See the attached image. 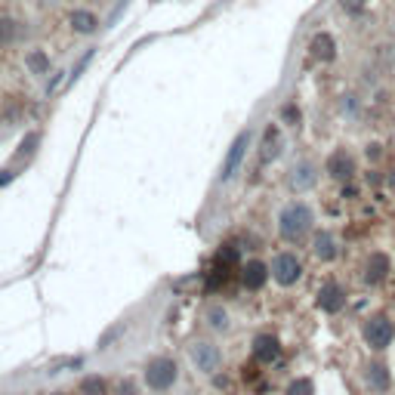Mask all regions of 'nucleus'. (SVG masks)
<instances>
[{
	"label": "nucleus",
	"mask_w": 395,
	"mask_h": 395,
	"mask_svg": "<svg viewBox=\"0 0 395 395\" xmlns=\"http://www.w3.org/2000/svg\"><path fill=\"white\" fill-rule=\"evenodd\" d=\"M315 229V210L306 201H291L281 207L278 213V235L287 244H300L302 238H309Z\"/></svg>",
	"instance_id": "1"
},
{
	"label": "nucleus",
	"mask_w": 395,
	"mask_h": 395,
	"mask_svg": "<svg viewBox=\"0 0 395 395\" xmlns=\"http://www.w3.org/2000/svg\"><path fill=\"white\" fill-rule=\"evenodd\" d=\"M361 340H365V346L371 349V352H386V349L395 343V321L383 312L371 315V318L361 325Z\"/></svg>",
	"instance_id": "2"
},
{
	"label": "nucleus",
	"mask_w": 395,
	"mask_h": 395,
	"mask_svg": "<svg viewBox=\"0 0 395 395\" xmlns=\"http://www.w3.org/2000/svg\"><path fill=\"white\" fill-rule=\"evenodd\" d=\"M146 386L155 392H167L170 386L180 380V367H176L173 358H151L146 365Z\"/></svg>",
	"instance_id": "3"
},
{
	"label": "nucleus",
	"mask_w": 395,
	"mask_h": 395,
	"mask_svg": "<svg viewBox=\"0 0 395 395\" xmlns=\"http://www.w3.org/2000/svg\"><path fill=\"white\" fill-rule=\"evenodd\" d=\"M269 269H272L275 285H281V287H293L296 281L302 278V262H300V256L296 253H291V250H281Z\"/></svg>",
	"instance_id": "4"
},
{
	"label": "nucleus",
	"mask_w": 395,
	"mask_h": 395,
	"mask_svg": "<svg viewBox=\"0 0 395 395\" xmlns=\"http://www.w3.org/2000/svg\"><path fill=\"white\" fill-rule=\"evenodd\" d=\"M189 355H192V365L201 374H216V371H220V365H222L220 346L210 343V340H195L192 349H189Z\"/></svg>",
	"instance_id": "5"
},
{
	"label": "nucleus",
	"mask_w": 395,
	"mask_h": 395,
	"mask_svg": "<svg viewBox=\"0 0 395 395\" xmlns=\"http://www.w3.org/2000/svg\"><path fill=\"white\" fill-rule=\"evenodd\" d=\"M250 139H253V133H250V130H241V133L235 136V142L229 146L226 161H222V170H220V180L222 182H229L235 173H238L241 161H244V155H247V148H250Z\"/></svg>",
	"instance_id": "6"
},
{
	"label": "nucleus",
	"mask_w": 395,
	"mask_h": 395,
	"mask_svg": "<svg viewBox=\"0 0 395 395\" xmlns=\"http://www.w3.org/2000/svg\"><path fill=\"white\" fill-rule=\"evenodd\" d=\"M327 176L331 180H337V182H352L355 180V173H358V164H355V157H352V151H346V148H337V151H331V157H327Z\"/></svg>",
	"instance_id": "7"
},
{
	"label": "nucleus",
	"mask_w": 395,
	"mask_h": 395,
	"mask_svg": "<svg viewBox=\"0 0 395 395\" xmlns=\"http://www.w3.org/2000/svg\"><path fill=\"white\" fill-rule=\"evenodd\" d=\"M287 182H291V189L296 195L309 192V189L318 186V164L309 161V157H302V161H296L291 167V176H287Z\"/></svg>",
	"instance_id": "8"
},
{
	"label": "nucleus",
	"mask_w": 395,
	"mask_h": 395,
	"mask_svg": "<svg viewBox=\"0 0 395 395\" xmlns=\"http://www.w3.org/2000/svg\"><path fill=\"white\" fill-rule=\"evenodd\" d=\"M309 247H312V256L318 262H334L340 256V241H337V235H334L331 229H318V232H312Z\"/></svg>",
	"instance_id": "9"
},
{
	"label": "nucleus",
	"mask_w": 395,
	"mask_h": 395,
	"mask_svg": "<svg viewBox=\"0 0 395 395\" xmlns=\"http://www.w3.org/2000/svg\"><path fill=\"white\" fill-rule=\"evenodd\" d=\"M386 275H389V256H386L383 250H371V253L365 256V266H361V278H365V285H371V287L383 285Z\"/></svg>",
	"instance_id": "10"
},
{
	"label": "nucleus",
	"mask_w": 395,
	"mask_h": 395,
	"mask_svg": "<svg viewBox=\"0 0 395 395\" xmlns=\"http://www.w3.org/2000/svg\"><path fill=\"white\" fill-rule=\"evenodd\" d=\"M365 383H367V389H371L374 395H386L392 389V371H389V365H386L383 358H374L371 365H367V371H365Z\"/></svg>",
	"instance_id": "11"
},
{
	"label": "nucleus",
	"mask_w": 395,
	"mask_h": 395,
	"mask_svg": "<svg viewBox=\"0 0 395 395\" xmlns=\"http://www.w3.org/2000/svg\"><path fill=\"white\" fill-rule=\"evenodd\" d=\"M318 309L321 312H327V315H337V312H343L346 309V291H343V285H337V281H327V285H321V291H318Z\"/></svg>",
	"instance_id": "12"
},
{
	"label": "nucleus",
	"mask_w": 395,
	"mask_h": 395,
	"mask_svg": "<svg viewBox=\"0 0 395 395\" xmlns=\"http://www.w3.org/2000/svg\"><path fill=\"white\" fill-rule=\"evenodd\" d=\"M309 56L315 62H334L337 59V41H334L331 31H315L312 41H309Z\"/></svg>",
	"instance_id": "13"
},
{
	"label": "nucleus",
	"mask_w": 395,
	"mask_h": 395,
	"mask_svg": "<svg viewBox=\"0 0 395 395\" xmlns=\"http://www.w3.org/2000/svg\"><path fill=\"white\" fill-rule=\"evenodd\" d=\"M269 278H272V269H269L262 260H250L247 266L241 269V281H244L247 291H260V287H266Z\"/></svg>",
	"instance_id": "14"
},
{
	"label": "nucleus",
	"mask_w": 395,
	"mask_h": 395,
	"mask_svg": "<svg viewBox=\"0 0 395 395\" xmlns=\"http://www.w3.org/2000/svg\"><path fill=\"white\" fill-rule=\"evenodd\" d=\"M278 355H281L278 337H272V334H260V337L253 340V358L260 361V365H272V361H278Z\"/></svg>",
	"instance_id": "15"
},
{
	"label": "nucleus",
	"mask_w": 395,
	"mask_h": 395,
	"mask_svg": "<svg viewBox=\"0 0 395 395\" xmlns=\"http://www.w3.org/2000/svg\"><path fill=\"white\" fill-rule=\"evenodd\" d=\"M68 22L75 28V35H96L99 31V16L93 10H71Z\"/></svg>",
	"instance_id": "16"
},
{
	"label": "nucleus",
	"mask_w": 395,
	"mask_h": 395,
	"mask_svg": "<svg viewBox=\"0 0 395 395\" xmlns=\"http://www.w3.org/2000/svg\"><path fill=\"white\" fill-rule=\"evenodd\" d=\"M25 65H28L31 75H47L50 71V56L44 50H31L28 56H25Z\"/></svg>",
	"instance_id": "17"
},
{
	"label": "nucleus",
	"mask_w": 395,
	"mask_h": 395,
	"mask_svg": "<svg viewBox=\"0 0 395 395\" xmlns=\"http://www.w3.org/2000/svg\"><path fill=\"white\" fill-rule=\"evenodd\" d=\"M207 325L213 327V331H229V327H232V318H229V312L222 306H210L207 309Z\"/></svg>",
	"instance_id": "18"
},
{
	"label": "nucleus",
	"mask_w": 395,
	"mask_h": 395,
	"mask_svg": "<svg viewBox=\"0 0 395 395\" xmlns=\"http://www.w3.org/2000/svg\"><path fill=\"white\" fill-rule=\"evenodd\" d=\"M340 111H343L349 121H358L361 117V96L358 93H343L340 96Z\"/></svg>",
	"instance_id": "19"
},
{
	"label": "nucleus",
	"mask_w": 395,
	"mask_h": 395,
	"mask_svg": "<svg viewBox=\"0 0 395 395\" xmlns=\"http://www.w3.org/2000/svg\"><path fill=\"white\" fill-rule=\"evenodd\" d=\"M278 155V127H266V136H262V164L272 161V157Z\"/></svg>",
	"instance_id": "20"
},
{
	"label": "nucleus",
	"mask_w": 395,
	"mask_h": 395,
	"mask_svg": "<svg viewBox=\"0 0 395 395\" xmlns=\"http://www.w3.org/2000/svg\"><path fill=\"white\" fill-rule=\"evenodd\" d=\"M285 395H315V383L309 377H296V380L287 383Z\"/></svg>",
	"instance_id": "21"
},
{
	"label": "nucleus",
	"mask_w": 395,
	"mask_h": 395,
	"mask_svg": "<svg viewBox=\"0 0 395 395\" xmlns=\"http://www.w3.org/2000/svg\"><path fill=\"white\" fill-rule=\"evenodd\" d=\"M105 389H108V386H105L102 377H87L81 383V395H105Z\"/></svg>",
	"instance_id": "22"
},
{
	"label": "nucleus",
	"mask_w": 395,
	"mask_h": 395,
	"mask_svg": "<svg viewBox=\"0 0 395 395\" xmlns=\"http://www.w3.org/2000/svg\"><path fill=\"white\" fill-rule=\"evenodd\" d=\"M16 31H19V25L12 22V19H6V16L0 19V44H3V47L16 41Z\"/></svg>",
	"instance_id": "23"
},
{
	"label": "nucleus",
	"mask_w": 395,
	"mask_h": 395,
	"mask_svg": "<svg viewBox=\"0 0 395 395\" xmlns=\"http://www.w3.org/2000/svg\"><path fill=\"white\" fill-rule=\"evenodd\" d=\"M365 3H367V0H337V6L346 12L349 19H358L361 12H365Z\"/></svg>",
	"instance_id": "24"
},
{
	"label": "nucleus",
	"mask_w": 395,
	"mask_h": 395,
	"mask_svg": "<svg viewBox=\"0 0 395 395\" xmlns=\"http://www.w3.org/2000/svg\"><path fill=\"white\" fill-rule=\"evenodd\" d=\"M281 117H285V121L291 124V127H296V124H300V108H296L293 102L285 105V108H281Z\"/></svg>",
	"instance_id": "25"
},
{
	"label": "nucleus",
	"mask_w": 395,
	"mask_h": 395,
	"mask_svg": "<svg viewBox=\"0 0 395 395\" xmlns=\"http://www.w3.org/2000/svg\"><path fill=\"white\" fill-rule=\"evenodd\" d=\"M365 157H367V161H371V164H377L380 157H383V146H380V142H367Z\"/></svg>",
	"instance_id": "26"
},
{
	"label": "nucleus",
	"mask_w": 395,
	"mask_h": 395,
	"mask_svg": "<svg viewBox=\"0 0 395 395\" xmlns=\"http://www.w3.org/2000/svg\"><path fill=\"white\" fill-rule=\"evenodd\" d=\"M37 142H41V136H37V133H31L28 139L22 142V155H25V151H35V146H37Z\"/></svg>",
	"instance_id": "27"
},
{
	"label": "nucleus",
	"mask_w": 395,
	"mask_h": 395,
	"mask_svg": "<svg viewBox=\"0 0 395 395\" xmlns=\"http://www.w3.org/2000/svg\"><path fill=\"white\" fill-rule=\"evenodd\" d=\"M10 180H12V170H3V173H0V186H6Z\"/></svg>",
	"instance_id": "28"
},
{
	"label": "nucleus",
	"mask_w": 395,
	"mask_h": 395,
	"mask_svg": "<svg viewBox=\"0 0 395 395\" xmlns=\"http://www.w3.org/2000/svg\"><path fill=\"white\" fill-rule=\"evenodd\" d=\"M392 37H395V19H392Z\"/></svg>",
	"instance_id": "29"
},
{
	"label": "nucleus",
	"mask_w": 395,
	"mask_h": 395,
	"mask_svg": "<svg viewBox=\"0 0 395 395\" xmlns=\"http://www.w3.org/2000/svg\"><path fill=\"white\" fill-rule=\"evenodd\" d=\"M52 395H65V392H52Z\"/></svg>",
	"instance_id": "30"
},
{
	"label": "nucleus",
	"mask_w": 395,
	"mask_h": 395,
	"mask_svg": "<svg viewBox=\"0 0 395 395\" xmlns=\"http://www.w3.org/2000/svg\"><path fill=\"white\" fill-rule=\"evenodd\" d=\"M392 62H395V52H392Z\"/></svg>",
	"instance_id": "31"
}]
</instances>
